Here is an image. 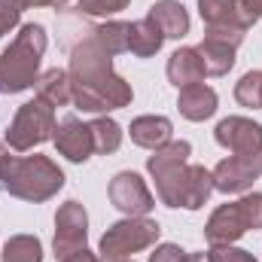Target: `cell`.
Listing matches in <instances>:
<instances>
[{
  "label": "cell",
  "mask_w": 262,
  "mask_h": 262,
  "mask_svg": "<svg viewBox=\"0 0 262 262\" xmlns=\"http://www.w3.org/2000/svg\"><path fill=\"white\" fill-rule=\"evenodd\" d=\"M67 76H70L73 104L82 113L119 110V107H128L131 98H134L128 82L113 73V55L104 52L95 37L82 40L73 49Z\"/></svg>",
  "instance_id": "cell-1"
},
{
  "label": "cell",
  "mask_w": 262,
  "mask_h": 262,
  "mask_svg": "<svg viewBox=\"0 0 262 262\" xmlns=\"http://www.w3.org/2000/svg\"><path fill=\"white\" fill-rule=\"evenodd\" d=\"M64 186V171L49 156H6L0 162V189L21 201H49Z\"/></svg>",
  "instance_id": "cell-2"
},
{
  "label": "cell",
  "mask_w": 262,
  "mask_h": 262,
  "mask_svg": "<svg viewBox=\"0 0 262 262\" xmlns=\"http://www.w3.org/2000/svg\"><path fill=\"white\" fill-rule=\"evenodd\" d=\"M46 31L43 25H21L15 40L3 49L0 55V85L3 92L15 95V92H25L37 82V70H40V58L46 52Z\"/></svg>",
  "instance_id": "cell-3"
},
{
  "label": "cell",
  "mask_w": 262,
  "mask_h": 262,
  "mask_svg": "<svg viewBox=\"0 0 262 262\" xmlns=\"http://www.w3.org/2000/svg\"><path fill=\"white\" fill-rule=\"evenodd\" d=\"M156 180V192L162 198V204L168 207H186V210H198L210 192H213V177L204 165H180L171 171H162L152 177Z\"/></svg>",
  "instance_id": "cell-4"
},
{
  "label": "cell",
  "mask_w": 262,
  "mask_h": 262,
  "mask_svg": "<svg viewBox=\"0 0 262 262\" xmlns=\"http://www.w3.org/2000/svg\"><path fill=\"white\" fill-rule=\"evenodd\" d=\"M159 235H162V229H159L156 220H149V216H125V220L113 223L101 235L98 256L104 262H122L137 250L152 247L159 241Z\"/></svg>",
  "instance_id": "cell-5"
},
{
  "label": "cell",
  "mask_w": 262,
  "mask_h": 262,
  "mask_svg": "<svg viewBox=\"0 0 262 262\" xmlns=\"http://www.w3.org/2000/svg\"><path fill=\"white\" fill-rule=\"evenodd\" d=\"M55 125H58L55 122V107H49L46 101L34 98V101L21 104L18 113H15V119L9 122V128H6V146L15 149V152H28L34 146L52 140Z\"/></svg>",
  "instance_id": "cell-6"
},
{
  "label": "cell",
  "mask_w": 262,
  "mask_h": 262,
  "mask_svg": "<svg viewBox=\"0 0 262 262\" xmlns=\"http://www.w3.org/2000/svg\"><path fill=\"white\" fill-rule=\"evenodd\" d=\"M244 40V28H207L204 40L198 43V55L204 61L207 76H226L235 67V49Z\"/></svg>",
  "instance_id": "cell-7"
},
{
  "label": "cell",
  "mask_w": 262,
  "mask_h": 262,
  "mask_svg": "<svg viewBox=\"0 0 262 262\" xmlns=\"http://www.w3.org/2000/svg\"><path fill=\"white\" fill-rule=\"evenodd\" d=\"M89 238V213L79 201H64L55 213V259L64 262L85 247Z\"/></svg>",
  "instance_id": "cell-8"
},
{
  "label": "cell",
  "mask_w": 262,
  "mask_h": 262,
  "mask_svg": "<svg viewBox=\"0 0 262 262\" xmlns=\"http://www.w3.org/2000/svg\"><path fill=\"white\" fill-rule=\"evenodd\" d=\"M259 174H262V156H229L210 171L213 189H220L226 195L247 192L259 180Z\"/></svg>",
  "instance_id": "cell-9"
},
{
  "label": "cell",
  "mask_w": 262,
  "mask_h": 262,
  "mask_svg": "<svg viewBox=\"0 0 262 262\" xmlns=\"http://www.w3.org/2000/svg\"><path fill=\"white\" fill-rule=\"evenodd\" d=\"M110 201L113 207H119L125 216H146L152 207H156V198L149 192L146 180L134 171H122L110 180Z\"/></svg>",
  "instance_id": "cell-10"
},
{
  "label": "cell",
  "mask_w": 262,
  "mask_h": 262,
  "mask_svg": "<svg viewBox=\"0 0 262 262\" xmlns=\"http://www.w3.org/2000/svg\"><path fill=\"white\" fill-rule=\"evenodd\" d=\"M216 143L232 156H262V125L244 116H229L213 131Z\"/></svg>",
  "instance_id": "cell-11"
},
{
  "label": "cell",
  "mask_w": 262,
  "mask_h": 262,
  "mask_svg": "<svg viewBox=\"0 0 262 262\" xmlns=\"http://www.w3.org/2000/svg\"><path fill=\"white\" fill-rule=\"evenodd\" d=\"M58 152L64 156L67 162H85L92 152H95V140H92V128L85 122H79L76 116H67L55 125V134H52Z\"/></svg>",
  "instance_id": "cell-12"
},
{
  "label": "cell",
  "mask_w": 262,
  "mask_h": 262,
  "mask_svg": "<svg viewBox=\"0 0 262 262\" xmlns=\"http://www.w3.org/2000/svg\"><path fill=\"white\" fill-rule=\"evenodd\" d=\"M244 232H247V223H244V213H241L238 201L220 204V207L210 213L207 226H204V238H207L210 244H235Z\"/></svg>",
  "instance_id": "cell-13"
},
{
  "label": "cell",
  "mask_w": 262,
  "mask_h": 262,
  "mask_svg": "<svg viewBox=\"0 0 262 262\" xmlns=\"http://www.w3.org/2000/svg\"><path fill=\"white\" fill-rule=\"evenodd\" d=\"M146 18L165 34V40H180L189 34V12L180 0H156Z\"/></svg>",
  "instance_id": "cell-14"
},
{
  "label": "cell",
  "mask_w": 262,
  "mask_h": 262,
  "mask_svg": "<svg viewBox=\"0 0 262 262\" xmlns=\"http://www.w3.org/2000/svg\"><path fill=\"white\" fill-rule=\"evenodd\" d=\"M204 61L198 55L195 46H183L177 49L171 58H168V79L171 85L177 89H186V85H195V82H204Z\"/></svg>",
  "instance_id": "cell-15"
},
{
  "label": "cell",
  "mask_w": 262,
  "mask_h": 262,
  "mask_svg": "<svg viewBox=\"0 0 262 262\" xmlns=\"http://www.w3.org/2000/svg\"><path fill=\"white\" fill-rule=\"evenodd\" d=\"M177 107H180V116H186L189 122H204L216 113V92L204 82L186 85V89H180Z\"/></svg>",
  "instance_id": "cell-16"
},
{
  "label": "cell",
  "mask_w": 262,
  "mask_h": 262,
  "mask_svg": "<svg viewBox=\"0 0 262 262\" xmlns=\"http://www.w3.org/2000/svg\"><path fill=\"white\" fill-rule=\"evenodd\" d=\"M128 134H131V143H137L143 149H159V146H165L171 140L174 125H171L168 116H137L131 122Z\"/></svg>",
  "instance_id": "cell-17"
},
{
  "label": "cell",
  "mask_w": 262,
  "mask_h": 262,
  "mask_svg": "<svg viewBox=\"0 0 262 262\" xmlns=\"http://www.w3.org/2000/svg\"><path fill=\"white\" fill-rule=\"evenodd\" d=\"M34 89H37V98H40V101H46L49 107H67V104L73 101L70 76H67L64 70H58V67H52V70L40 73V76H37V82H34Z\"/></svg>",
  "instance_id": "cell-18"
},
{
  "label": "cell",
  "mask_w": 262,
  "mask_h": 262,
  "mask_svg": "<svg viewBox=\"0 0 262 262\" xmlns=\"http://www.w3.org/2000/svg\"><path fill=\"white\" fill-rule=\"evenodd\" d=\"M189 156H192L189 140H168L165 146L152 149V156L146 159V171L156 177V174H162V171H171V168L186 165V162H189Z\"/></svg>",
  "instance_id": "cell-19"
},
{
  "label": "cell",
  "mask_w": 262,
  "mask_h": 262,
  "mask_svg": "<svg viewBox=\"0 0 262 262\" xmlns=\"http://www.w3.org/2000/svg\"><path fill=\"white\" fill-rule=\"evenodd\" d=\"M165 43V34L149 21V18H140V21H131V46L128 52H134L137 58H152Z\"/></svg>",
  "instance_id": "cell-20"
},
{
  "label": "cell",
  "mask_w": 262,
  "mask_h": 262,
  "mask_svg": "<svg viewBox=\"0 0 262 262\" xmlns=\"http://www.w3.org/2000/svg\"><path fill=\"white\" fill-rule=\"evenodd\" d=\"M92 37L101 43L104 52L110 55H119V52H128L131 46V21H104L92 31Z\"/></svg>",
  "instance_id": "cell-21"
},
{
  "label": "cell",
  "mask_w": 262,
  "mask_h": 262,
  "mask_svg": "<svg viewBox=\"0 0 262 262\" xmlns=\"http://www.w3.org/2000/svg\"><path fill=\"white\" fill-rule=\"evenodd\" d=\"M198 12L207 28H241L235 0H198Z\"/></svg>",
  "instance_id": "cell-22"
},
{
  "label": "cell",
  "mask_w": 262,
  "mask_h": 262,
  "mask_svg": "<svg viewBox=\"0 0 262 262\" xmlns=\"http://www.w3.org/2000/svg\"><path fill=\"white\" fill-rule=\"evenodd\" d=\"M0 256L3 262H43V244L34 235H12Z\"/></svg>",
  "instance_id": "cell-23"
},
{
  "label": "cell",
  "mask_w": 262,
  "mask_h": 262,
  "mask_svg": "<svg viewBox=\"0 0 262 262\" xmlns=\"http://www.w3.org/2000/svg\"><path fill=\"white\" fill-rule=\"evenodd\" d=\"M89 128H92V140H95V152L110 156V152H116L122 146V128H119V122L101 116V119L89 122Z\"/></svg>",
  "instance_id": "cell-24"
},
{
  "label": "cell",
  "mask_w": 262,
  "mask_h": 262,
  "mask_svg": "<svg viewBox=\"0 0 262 262\" xmlns=\"http://www.w3.org/2000/svg\"><path fill=\"white\" fill-rule=\"evenodd\" d=\"M235 101L241 107H250V110H262V70H250L238 79L235 85Z\"/></svg>",
  "instance_id": "cell-25"
},
{
  "label": "cell",
  "mask_w": 262,
  "mask_h": 262,
  "mask_svg": "<svg viewBox=\"0 0 262 262\" xmlns=\"http://www.w3.org/2000/svg\"><path fill=\"white\" fill-rule=\"evenodd\" d=\"M207 262H256V256L241 247H232V244H210Z\"/></svg>",
  "instance_id": "cell-26"
},
{
  "label": "cell",
  "mask_w": 262,
  "mask_h": 262,
  "mask_svg": "<svg viewBox=\"0 0 262 262\" xmlns=\"http://www.w3.org/2000/svg\"><path fill=\"white\" fill-rule=\"evenodd\" d=\"M25 9H28L25 0H0V37L9 34L18 25V18H21Z\"/></svg>",
  "instance_id": "cell-27"
},
{
  "label": "cell",
  "mask_w": 262,
  "mask_h": 262,
  "mask_svg": "<svg viewBox=\"0 0 262 262\" xmlns=\"http://www.w3.org/2000/svg\"><path fill=\"white\" fill-rule=\"evenodd\" d=\"M241 213H244V223L247 229H262V192H250L238 201Z\"/></svg>",
  "instance_id": "cell-28"
},
{
  "label": "cell",
  "mask_w": 262,
  "mask_h": 262,
  "mask_svg": "<svg viewBox=\"0 0 262 262\" xmlns=\"http://www.w3.org/2000/svg\"><path fill=\"white\" fill-rule=\"evenodd\" d=\"M131 0H76V6L89 15H116L128 6Z\"/></svg>",
  "instance_id": "cell-29"
},
{
  "label": "cell",
  "mask_w": 262,
  "mask_h": 262,
  "mask_svg": "<svg viewBox=\"0 0 262 262\" xmlns=\"http://www.w3.org/2000/svg\"><path fill=\"white\" fill-rule=\"evenodd\" d=\"M235 12H238L241 28L247 31L250 25H256L262 18V0H235Z\"/></svg>",
  "instance_id": "cell-30"
},
{
  "label": "cell",
  "mask_w": 262,
  "mask_h": 262,
  "mask_svg": "<svg viewBox=\"0 0 262 262\" xmlns=\"http://www.w3.org/2000/svg\"><path fill=\"white\" fill-rule=\"evenodd\" d=\"M183 250L177 244H159L152 253H149V262H183Z\"/></svg>",
  "instance_id": "cell-31"
},
{
  "label": "cell",
  "mask_w": 262,
  "mask_h": 262,
  "mask_svg": "<svg viewBox=\"0 0 262 262\" xmlns=\"http://www.w3.org/2000/svg\"><path fill=\"white\" fill-rule=\"evenodd\" d=\"M64 262H104V259H101V256H95L89 247H82V250H76L73 256H67Z\"/></svg>",
  "instance_id": "cell-32"
},
{
  "label": "cell",
  "mask_w": 262,
  "mask_h": 262,
  "mask_svg": "<svg viewBox=\"0 0 262 262\" xmlns=\"http://www.w3.org/2000/svg\"><path fill=\"white\" fill-rule=\"evenodd\" d=\"M28 6H55V9H64L70 0H25Z\"/></svg>",
  "instance_id": "cell-33"
},
{
  "label": "cell",
  "mask_w": 262,
  "mask_h": 262,
  "mask_svg": "<svg viewBox=\"0 0 262 262\" xmlns=\"http://www.w3.org/2000/svg\"><path fill=\"white\" fill-rule=\"evenodd\" d=\"M183 262H207V253H186Z\"/></svg>",
  "instance_id": "cell-34"
},
{
  "label": "cell",
  "mask_w": 262,
  "mask_h": 262,
  "mask_svg": "<svg viewBox=\"0 0 262 262\" xmlns=\"http://www.w3.org/2000/svg\"><path fill=\"white\" fill-rule=\"evenodd\" d=\"M6 156H9V152H6V146H3V143H0V162H3V159H6Z\"/></svg>",
  "instance_id": "cell-35"
},
{
  "label": "cell",
  "mask_w": 262,
  "mask_h": 262,
  "mask_svg": "<svg viewBox=\"0 0 262 262\" xmlns=\"http://www.w3.org/2000/svg\"><path fill=\"white\" fill-rule=\"evenodd\" d=\"M122 262H134V259H122Z\"/></svg>",
  "instance_id": "cell-36"
},
{
  "label": "cell",
  "mask_w": 262,
  "mask_h": 262,
  "mask_svg": "<svg viewBox=\"0 0 262 262\" xmlns=\"http://www.w3.org/2000/svg\"><path fill=\"white\" fill-rule=\"evenodd\" d=\"M0 95H3V85H0Z\"/></svg>",
  "instance_id": "cell-37"
}]
</instances>
